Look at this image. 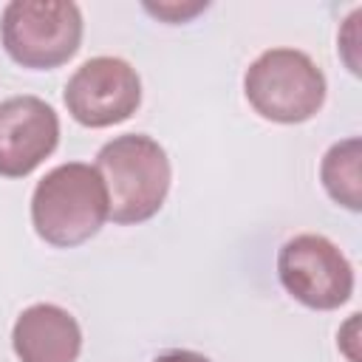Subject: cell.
Here are the masks:
<instances>
[{
	"label": "cell",
	"instance_id": "cell-1",
	"mask_svg": "<svg viewBox=\"0 0 362 362\" xmlns=\"http://www.w3.org/2000/svg\"><path fill=\"white\" fill-rule=\"evenodd\" d=\"M105 181L107 218L119 226L150 221L167 201L173 167L167 150L144 133H124L99 147L93 164Z\"/></svg>",
	"mask_w": 362,
	"mask_h": 362
},
{
	"label": "cell",
	"instance_id": "cell-2",
	"mask_svg": "<svg viewBox=\"0 0 362 362\" xmlns=\"http://www.w3.org/2000/svg\"><path fill=\"white\" fill-rule=\"evenodd\" d=\"M105 221L107 192L93 164H59L48 170L31 192V223L48 246L74 249L90 240Z\"/></svg>",
	"mask_w": 362,
	"mask_h": 362
},
{
	"label": "cell",
	"instance_id": "cell-3",
	"mask_svg": "<svg viewBox=\"0 0 362 362\" xmlns=\"http://www.w3.org/2000/svg\"><path fill=\"white\" fill-rule=\"evenodd\" d=\"M325 74L297 48H269L243 74V93L252 110L277 124H300L325 102Z\"/></svg>",
	"mask_w": 362,
	"mask_h": 362
},
{
	"label": "cell",
	"instance_id": "cell-4",
	"mask_svg": "<svg viewBox=\"0 0 362 362\" xmlns=\"http://www.w3.org/2000/svg\"><path fill=\"white\" fill-rule=\"evenodd\" d=\"M0 42L23 68H59L79 51L82 11L68 0H11L0 14Z\"/></svg>",
	"mask_w": 362,
	"mask_h": 362
},
{
	"label": "cell",
	"instance_id": "cell-5",
	"mask_svg": "<svg viewBox=\"0 0 362 362\" xmlns=\"http://www.w3.org/2000/svg\"><path fill=\"white\" fill-rule=\"evenodd\" d=\"M277 277L283 288L314 311H334L354 294V266L322 235H294L280 246Z\"/></svg>",
	"mask_w": 362,
	"mask_h": 362
},
{
	"label": "cell",
	"instance_id": "cell-6",
	"mask_svg": "<svg viewBox=\"0 0 362 362\" xmlns=\"http://www.w3.org/2000/svg\"><path fill=\"white\" fill-rule=\"evenodd\" d=\"M62 99L74 122L85 127H113L139 110L141 79L122 57H90L71 74Z\"/></svg>",
	"mask_w": 362,
	"mask_h": 362
},
{
	"label": "cell",
	"instance_id": "cell-7",
	"mask_svg": "<svg viewBox=\"0 0 362 362\" xmlns=\"http://www.w3.org/2000/svg\"><path fill=\"white\" fill-rule=\"evenodd\" d=\"M59 144V116L40 96L0 102V175H31Z\"/></svg>",
	"mask_w": 362,
	"mask_h": 362
},
{
	"label": "cell",
	"instance_id": "cell-8",
	"mask_svg": "<svg viewBox=\"0 0 362 362\" xmlns=\"http://www.w3.org/2000/svg\"><path fill=\"white\" fill-rule=\"evenodd\" d=\"M11 348L20 362H76L82 351V328L62 305L34 303L14 320Z\"/></svg>",
	"mask_w": 362,
	"mask_h": 362
},
{
	"label": "cell",
	"instance_id": "cell-9",
	"mask_svg": "<svg viewBox=\"0 0 362 362\" xmlns=\"http://www.w3.org/2000/svg\"><path fill=\"white\" fill-rule=\"evenodd\" d=\"M359 161H362V141L359 136H348L331 144L320 161V181L328 198L351 212L362 209V181H359Z\"/></svg>",
	"mask_w": 362,
	"mask_h": 362
},
{
	"label": "cell",
	"instance_id": "cell-10",
	"mask_svg": "<svg viewBox=\"0 0 362 362\" xmlns=\"http://www.w3.org/2000/svg\"><path fill=\"white\" fill-rule=\"evenodd\" d=\"M206 6H209L206 0H204V3H144V11H150L153 17H158V20L170 23V25H175V23L192 20V17L201 14Z\"/></svg>",
	"mask_w": 362,
	"mask_h": 362
},
{
	"label": "cell",
	"instance_id": "cell-11",
	"mask_svg": "<svg viewBox=\"0 0 362 362\" xmlns=\"http://www.w3.org/2000/svg\"><path fill=\"white\" fill-rule=\"evenodd\" d=\"M359 339V314H351V320L345 322V328L339 331V348L351 362H359V351L354 348Z\"/></svg>",
	"mask_w": 362,
	"mask_h": 362
},
{
	"label": "cell",
	"instance_id": "cell-12",
	"mask_svg": "<svg viewBox=\"0 0 362 362\" xmlns=\"http://www.w3.org/2000/svg\"><path fill=\"white\" fill-rule=\"evenodd\" d=\"M153 362H209L204 354L198 351H187V348H175V351H164L158 354Z\"/></svg>",
	"mask_w": 362,
	"mask_h": 362
}]
</instances>
